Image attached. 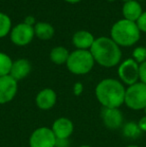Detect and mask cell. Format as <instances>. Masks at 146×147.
<instances>
[{
    "mask_svg": "<svg viewBox=\"0 0 146 147\" xmlns=\"http://www.w3.org/2000/svg\"><path fill=\"white\" fill-rule=\"evenodd\" d=\"M125 90L120 80L105 78L95 87V96L103 108H119L124 104Z\"/></svg>",
    "mask_w": 146,
    "mask_h": 147,
    "instance_id": "1",
    "label": "cell"
},
{
    "mask_svg": "<svg viewBox=\"0 0 146 147\" xmlns=\"http://www.w3.org/2000/svg\"><path fill=\"white\" fill-rule=\"evenodd\" d=\"M94 61L100 66L111 68L120 63L122 52L121 49L109 37L101 36L95 39L90 48Z\"/></svg>",
    "mask_w": 146,
    "mask_h": 147,
    "instance_id": "2",
    "label": "cell"
},
{
    "mask_svg": "<svg viewBox=\"0 0 146 147\" xmlns=\"http://www.w3.org/2000/svg\"><path fill=\"white\" fill-rule=\"evenodd\" d=\"M110 35V38L119 47H129L140 39V30L137 27L136 22L121 19L113 24Z\"/></svg>",
    "mask_w": 146,
    "mask_h": 147,
    "instance_id": "3",
    "label": "cell"
},
{
    "mask_svg": "<svg viewBox=\"0 0 146 147\" xmlns=\"http://www.w3.org/2000/svg\"><path fill=\"white\" fill-rule=\"evenodd\" d=\"M94 63L95 61L90 50L76 49L69 54L66 66L69 71L75 75H85L92 70Z\"/></svg>",
    "mask_w": 146,
    "mask_h": 147,
    "instance_id": "4",
    "label": "cell"
},
{
    "mask_svg": "<svg viewBox=\"0 0 146 147\" xmlns=\"http://www.w3.org/2000/svg\"><path fill=\"white\" fill-rule=\"evenodd\" d=\"M124 104L132 110H143L146 107V84L138 81L125 90Z\"/></svg>",
    "mask_w": 146,
    "mask_h": 147,
    "instance_id": "5",
    "label": "cell"
},
{
    "mask_svg": "<svg viewBox=\"0 0 146 147\" xmlns=\"http://www.w3.org/2000/svg\"><path fill=\"white\" fill-rule=\"evenodd\" d=\"M117 73L122 83L133 85L139 80V64L132 58L126 59L119 64Z\"/></svg>",
    "mask_w": 146,
    "mask_h": 147,
    "instance_id": "6",
    "label": "cell"
},
{
    "mask_svg": "<svg viewBox=\"0 0 146 147\" xmlns=\"http://www.w3.org/2000/svg\"><path fill=\"white\" fill-rule=\"evenodd\" d=\"M56 137L51 128L42 126L38 127L29 137V147H55Z\"/></svg>",
    "mask_w": 146,
    "mask_h": 147,
    "instance_id": "7",
    "label": "cell"
},
{
    "mask_svg": "<svg viewBox=\"0 0 146 147\" xmlns=\"http://www.w3.org/2000/svg\"><path fill=\"white\" fill-rule=\"evenodd\" d=\"M34 36L35 34H34L33 26L27 25L24 22L17 24L15 27H13V29H11V32H10V39L12 43L17 46L28 45L33 40Z\"/></svg>",
    "mask_w": 146,
    "mask_h": 147,
    "instance_id": "8",
    "label": "cell"
},
{
    "mask_svg": "<svg viewBox=\"0 0 146 147\" xmlns=\"http://www.w3.org/2000/svg\"><path fill=\"white\" fill-rule=\"evenodd\" d=\"M18 91V82L10 75L0 77V104L12 101Z\"/></svg>",
    "mask_w": 146,
    "mask_h": 147,
    "instance_id": "9",
    "label": "cell"
},
{
    "mask_svg": "<svg viewBox=\"0 0 146 147\" xmlns=\"http://www.w3.org/2000/svg\"><path fill=\"white\" fill-rule=\"evenodd\" d=\"M101 118L105 127L110 130H117L123 126L124 118L119 108H103Z\"/></svg>",
    "mask_w": 146,
    "mask_h": 147,
    "instance_id": "10",
    "label": "cell"
},
{
    "mask_svg": "<svg viewBox=\"0 0 146 147\" xmlns=\"http://www.w3.org/2000/svg\"><path fill=\"white\" fill-rule=\"evenodd\" d=\"M51 130L56 139H69L74 131L73 122L69 118L59 117L53 122Z\"/></svg>",
    "mask_w": 146,
    "mask_h": 147,
    "instance_id": "11",
    "label": "cell"
},
{
    "mask_svg": "<svg viewBox=\"0 0 146 147\" xmlns=\"http://www.w3.org/2000/svg\"><path fill=\"white\" fill-rule=\"evenodd\" d=\"M57 102V94L53 89L44 88L40 90L36 95V106L41 110H50L55 106Z\"/></svg>",
    "mask_w": 146,
    "mask_h": 147,
    "instance_id": "12",
    "label": "cell"
},
{
    "mask_svg": "<svg viewBox=\"0 0 146 147\" xmlns=\"http://www.w3.org/2000/svg\"><path fill=\"white\" fill-rule=\"evenodd\" d=\"M30 72H31L30 62L25 58H20L13 61L9 75L18 82L19 80H22L25 77H27Z\"/></svg>",
    "mask_w": 146,
    "mask_h": 147,
    "instance_id": "13",
    "label": "cell"
},
{
    "mask_svg": "<svg viewBox=\"0 0 146 147\" xmlns=\"http://www.w3.org/2000/svg\"><path fill=\"white\" fill-rule=\"evenodd\" d=\"M95 38L94 36L86 30H79L73 34L72 43L74 46L80 50H90L91 46L93 45Z\"/></svg>",
    "mask_w": 146,
    "mask_h": 147,
    "instance_id": "14",
    "label": "cell"
},
{
    "mask_svg": "<svg viewBox=\"0 0 146 147\" xmlns=\"http://www.w3.org/2000/svg\"><path fill=\"white\" fill-rule=\"evenodd\" d=\"M142 7L140 3L136 0H129L123 4L122 14L124 16V19L129 21L136 22L140 15L142 14Z\"/></svg>",
    "mask_w": 146,
    "mask_h": 147,
    "instance_id": "15",
    "label": "cell"
},
{
    "mask_svg": "<svg viewBox=\"0 0 146 147\" xmlns=\"http://www.w3.org/2000/svg\"><path fill=\"white\" fill-rule=\"evenodd\" d=\"M34 34L41 40H49L54 36V28L46 22H37L34 25Z\"/></svg>",
    "mask_w": 146,
    "mask_h": 147,
    "instance_id": "16",
    "label": "cell"
},
{
    "mask_svg": "<svg viewBox=\"0 0 146 147\" xmlns=\"http://www.w3.org/2000/svg\"><path fill=\"white\" fill-rule=\"evenodd\" d=\"M69 54L70 53L68 52L65 47L62 46H57L54 47V48L51 50L50 54V59L51 61L54 64H57V65H62V64H66L67 59L69 57Z\"/></svg>",
    "mask_w": 146,
    "mask_h": 147,
    "instance_id": "17",
    "label": "cell"
},
{
    "mask_svg": "<svg viewBox=\"0 0 146 147\" xmlns=\"http://www.w3.org/2000/svg\"><path fill=\"white\" fill-rule=\"evenodd\" d=\"M122 132L123 135L129 139H136L142 134V131L139 128L138 124L134 121L127 122L126 124H124L122 126Z\"/></svg>",
    "mask_w": 146,
    "mask_h": 147,
    "instance_id": "18",
    "label": "cell"
},
{
    "mask_svg": "<svg viewBox=\"0 0 146 147\" xmlns=\"http://www.w3.org/2000/svg\"><path fill=\"white\" fill-rule=\"evenodd\" d=\"M12 63H13L12 59L6 53L0 52V77L9 75Z\"/></svg>",
    "mask_w": 146,
    "mask_h": 147,
    "instance_id": "19",
    "label": "cell"
},
{
    "mask_svg": "<svg viewBox=\"0 0 146 147\" xmlns=\"http://www.w3.org/2000/svg\"><path fill=\"white\" fill-rule=\"evenodd\" d=\"M11 32V19L5 13L0 12V38L7 36Z\"/></svg>",
    "mask_w": 146,
    "mask_h": 147,
    "instance_id": "20",
    "label": "cell"
},
{
    "mask_svg": "<svg viewBox=\"0 0 146 147\" xmlns=\"http://www.w3.org/2000/svg\"><path fill=\"white\" fill-rule=\"evenodd\" d=\"M133 60L136 61L138 64L143 63L146 61V47H136L132 52Z\"/></svg>",
    "mask_w": 146,
    "mask_h": 147,
    "instance_id": "21",
    "label": "cell"
},
{
    "mask_svg": "<svg viewBox=\"0 0 146 147\" xmlns=\"http://www.w3.org/2000/svg\"><path fill=\"white\" fill-rule=\"evenodd\" d=\"M137 27L140 30V32H145L146 33V11L142 12V14L140 15V17L138 18V20L136 21Z\"/></svg>",
    "mask_w": 146,
    "mask_h": 147,
    "instance_id": "22",
    "label": "cell"
},
{
    "mask_svg": "<svg viewBox=\"0 0 146 147\" xmlns=\"http://www.w3.org/2000/svg\"><path fill=\"white\" fill-rule=\"evenodd\" d=\"M139 81L146 84V61L139 64Z\"/></svg>",
    "mask_w": 146,
    "mask_h": 147,
    "instance_id": "23",
    "label": "cell"
},
{
    "mask_svg": "<svg viewBox=\"0 0 146 147\" xmlns=\"http://www.w3.org/2000/svg\"><path fill=\"white\" fill-rule=\"evenodd\" d=\"M83 92V84L81 82H77V83L74 84L73 86V93L76 96H79L81 93Z\"/></svg>",
    "mask_w": 146,
    "mask_h": 147,
    "instance_id": "24",
    "label": "cell"
},
{
    "mask_svg": "<svg viewBox=\"0 0 146 147\" xmlns=\"http://www.w3.org/2000/svg\"><path fill=\"white\" fill-rule=\"evenodd\" d=\"M137 124H138V126H139V128H140L141 131L146 132V116L145 115L139 119V121L137 122Z\"/></svg>",
    "mask_w": 146,
    "mask_h": 147,
    "instance_id": "25",
    "label": "cell"
},
{
    "mask_svg": "<svg viewBox=\"0 0 146 147\" xmlns=\"http://www.w3.org/2000/svg\"><path fill=\"white\" fill-rule=\"evenodd\" d=\"M55 147H69L68 139H57Z\"/></svg>",
    "mask_w": 146,
    "mask_h": 147,
    "instance_id": "26",
    "label": "cell"
},
{
    "mask_svg": "<svg viewBox=\"0 0 146 147\" xmlns=\"http://www.w3.org/2000/svg\"><path fill=\"white\" fill-rule=\"evenodd\" d=\"M24 23L27 24V25L33 26V24H35V19H34L33 16H27L24 20Z\"/></svg>",
    "mask_w": 146,
    "mask_h": 147,
    "instance_id": "27",
    "label": "cell"
},
{
    "mask_svg": "<svg viewBox=\"0 0 146 147\" xmlns=\"http://www.w3.org/2000/svg\"><path fill=\"white\" fill-rule=\"evenodd\" d=\"M64 1L68 2V3L75 4V3H78V2H80V1H81V0H64Z\"/></svg>",
    "mask_w": 146,
    "mask_h": 147,
    "instance_id": "28",
    "label": "cell"
},
{
    "mask_svg": "<svg viewBox=\"0 0 146 147\" xmlns=\"http://www.w3.org/2000/svg\"><path fill=\"white\" fill-rule=\"evenodd\" d=\"M126 147H140V146H138V145H128Z\"/></svg>",
    "mask_w": 146,
    "mask_h": 147,
    "instance_id": "29",
    "label": "cell"
},
{
    "mask_svg": "<svg viewBox=\"0 0 146 147\" xmlns=\"http://www.w3.org/2000/svg\"><path fill=\"white\" fill-rule=\"evenodd\" d=\"M78 147H92L90 145H81V146H78Z\"/></svg>",
    "mask_w": 146,
    "mask_h": 147,
    "instance_id": "30",
    "label": "cell"
},
{
    "mask_svg": "<svg viewBox=\"0 0 146 147\" xmlns=\"http://www.w3.org/2000/svg\"><path fill=\"white\" fill-rule=\"evenodd\" d=\"M143 110H144V113H145V116H146V107H145V108H144V109H143Z\"/></svg>",
    "mask_w": 146,
    "mask_h": 147,
    "instance_id": "31",
    "label": "cell"
}]
</instances>
